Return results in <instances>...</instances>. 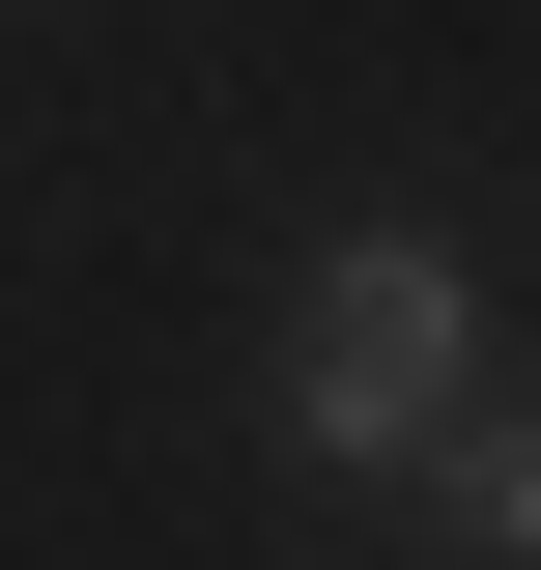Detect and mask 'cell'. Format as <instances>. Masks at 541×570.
<instances>
[{
    "instance_id": "1",
    "label": "cell",
    "mask_w": 541,
    "mask_h": 570,
    "mask_svg": "<svg viewBox=\"0 0 541 570\" xmlns=\"http://www.w3.org/2000/svg\"><path fill=\"white\" fill-rule=\"evenodd\" d=\"M484 400V257L456 228H342L314 285H285V456H342V485H427V428Z\"/></svg>"
},
{
    "instance_id": "2",
    "label": "cell",
    "mask_w": 541,
    "mask_h": 570,
    "mask_svg": "<svg viewBox=\"0 0 541 570\" xmlns=\"http://www.w3.org/2000/svg\"><path fill=\"white\" fill-rule=\"evenodd\" d=\"M427 542H456V570H541V400H456V428H427Z\"/></svg>"
}]
</instances>
